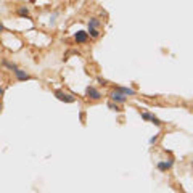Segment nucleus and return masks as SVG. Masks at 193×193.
<instances>
[{
    "label": "nucleus",
    "instance_id": "nucleus-19",
    "mask_svg": "<svg viewBox=\"0 0 193 193\" xmlns=\"http://www.w3.org/2000/svg\"><path fill=\"white\" fill-rule=\"evenodd\" d=\"M3 31H5V26L2 24V21H0V32H3Z\"/></svg>",
    "mask_w": 193,
    "mask_h": 193
},
{
    "label": "nucleus",
    "instance_id": "nucleus-11",
    "mask_svg": "<svg viewBox=\"0 0 193 193\" xmlns=\"http://www.w3.org/2000/svg\"><path fill=\"white\" fill-rule=\"evenodd\" d=\"M2 65H3L5 68H8V69H11V71H15V69H16V68H18V66L15 65V63H10V61H7L5 58H3V60H2Z\"/></svg>",
    "mask_w": 193,
    "mask_h": 193
},
{
    "label": "nucleus",
    "instance_id": "nucleus-12",
    "mask_svg": "<svg viewBox=\"0 0 193 193\" xmlns=\"http://www.w3.org/2000/svg\"><path fill=\"white\" fill-rule=\"evenodd\" d=\"M150 122H151V124H155L156 127H161V126H163V121H159V119H158V118H156L155 114H151V116H150Z\"/></svg>",
    "mask_w": 193,
    "mask_h": 193
},
{
    "label": "nucleus",
    "instance_id": "nucleus-16",
    "mask_svg": "<svg viewBox=\"0 0 193 193\" xmlns=\"http://www.w3.org/2000/svg\"><path fill=\"white\" fill-rule=\"evenodd\" d=\"M97 81H98V84H102V85H108V81H106V79H103V77H98V79H97Z\"/></svg>",
    "mask_w": 193,
    "mask_h": 193
},
{
    "label": "nucleus",
    "instance_id": "nucleus-15",
    "mask_svg": "<svg viewBox=\"0 0 193 193\" xmlns=\"http://www.w3.org/2000/svg\"><path fill=\"white\" fill-rule=\"evenodd\" d=\"M79 119H81V122H85V113H84V111L79 113Z\"/></svg>",
    "mask_w": 193,
    "mask_h": 193
},
{
    "label": "nucleus",
    "instance_id": "nucleus-7",
    "mask_svg": "<svg viewBox=\"0 0 193 193\" xmlns=\"http://www.w3.org/2000/svg\"><path fill=\"white\" fill-rule=\"evenodd\" d=\"M114 90H119L121 93H124L126 97H135L137 92L134 89H129V87H121V85H114Z\"/></svg>",
    "mask_w": 193,
    "mask_h": 193
},
{
    "label": "nucleus",
    "instance_id": "nucleus-13",
    "mask_svg": "<svg viewBox=\"0 0 193 193\" xmlns=\"http://www.w3.org/2000/svg\"><path fill=\"white\" fill-rule=\"evenodd\" d=\"M108 108H110V110H113V111H122V110H121L119 106H118V103L111 102V100H110V102H108Z\"/></svg>",
    "mask_w": 193,
    "mask_h": 193
},
{
    "label": "nucleus",
    "instance_id": "nucleus-6",
    "mask_svg": "<svg viewBox=\"0 0 193 193\" xmlns=\"http://www.w3.org/2000/svg\"><path fill=\"white\" fill-rule=\"evenodd\" d=\"M74 40L77 42V44H87V40H89L87 31H77V32L74 34Z\"/></svg>",
    "mask_w": 193,
    "mask_h": 193
},
{
    "label": "nucleus",
    "instance_id": "nucleus-9",
    "mask_svg": "<svg viewBox=\"0 0 193 193\" xmlns=\"http://www.w3.org/2000/svg\"><path fill=\"white\" fill-rule=\"evenodd\" d=\"M87 34H89V37H92V39H98L100 37V31L97 28H89Z\"/></svg>",
    "mask_w": 193,
    "mask_h": 193
},
{
    "label": "nucleus",
    "instance_id": "nucleus-18",
    "mask_svg": "<svg viewBox=\"0 0 193 193\" xmlns=\"http://www.w3.org/2000/svg\"><path fill=\"white\" fill-rule=\"evenodd\" d=\"M3 93H5V87L0 85V97H3Z\"/></svg>",
    "mask_w": 193,
    "mask_h": 193
},
{
    "label": "nucleus",
    "instance_id": "nucleus-8",
    "mask_svg": "<svg viewBox=\"0 0 193 193\" xmlns=\"http://www.w3.org/2000/svg\"><path fill=\"white\" fill-rule=\"evenodd\" d=\"M16 15H18L20 18H31V15H29V8H28V7H18Z\"/></svg>",
    "mask_w": 193,
    "mask_h": 193
},
{
    "label": "nucleus",
    "instance_id": "nucleus-20",
    "mask_svg": "<svg viewBox=\"0 0 193 193\" xmlns=\"http://www.w3.org/2000/svg\"><path fill=\"white\" fill-rule=\"evenodd\" d=\"M0 111H2V102H0Z\"/></svg>",
    "mask_w": 193,
    "mask_h": 193
},
{
    "label": "nucleus",
    "instance_id": "nucleus-1",
    "mask_svg": "<svg viewBox=\"0 0 193 193\" xmlns=\"http://www.w3.org/2000/svg\"><path fill=\"white\" fill-rule=\"evenodd\" d=\"M108 97H110L111 102L118 103V105H119V103H126V102H127V97H126L124 93H121L119 90H114V89H113V92H111Z\"/></svg>",
    "mask_w": 193,
    "mask_h": 193
},
{
    "label": "nucleus",
    "instance_id": "nucleus-2",
    "mask_svg": "<svg viewBox=\"0 0 193 193\" xmlns=\"http://www.w3.org/2000/svg\"><path fill=\"white\" fill-rule=\"evenodd\" d=\"M55 97H56L60 102H65V103H74L76 102V98H74L73 95L65 93L63 90H55Z\"/></svg>",
    "mask_w": 193,
    "mask_h": 193
},
{
    "label": "nucleus",
    "instance_id": "nucleus-5",
    "mask_svg": "<svg viewBox=\"0 0 193 193\" xmlns=\"http://www.w3.org/2000/svg\"><path fill=\"white\" fill-rule=\"evenodd\" d=\"M172 164H174V159H169V161H159L156 164V167H158V171L159 172H167L169 169L172 167Z\"/></svg>",
    "mask_w": 193,
    "mask_h": 193
},
{
    "label": "nucleus",
    "instance_id": "nucleus-10",
    "mask_svg": "<svg viewBox=\"0 0 193 193\" xmlns=\"http://www.w3.org/2000/svg\"><path fill=\"white\" fill-rule=\"evenodd\" d=\"M100 24H102V23H100L98 18H90V20H89V28H97L98 29Z\"/></svg>",
    "mask_w": 193,
    "mask_h": 193
},
{
    "label": "nucleus",
    "instance_id": "nucleus-4",
    "mask_svg": "<svg viewBox=\"0 0 193 193\" xmlns=\"http://www.w3.org/2000/svg\"><path fill=\"white\" fill-rule=\"evenodd\" d=\"M85 95H87V97H89L90 100H100V98H102V93H100V92L97 90L95 87H92V85H89V87L85 89Z\"/></svg>",
    "mask_w": 193,
    "mask_h": 193
},
{
    "label": "nucleus",
    "instance_id": "nucleus-3",
    "mask_svg": "<svg viewBox=\"0 0 193 193\" xmlns=\"http://www.w3.org/2000/svg\"><path fill=\"white\" fill-rule=\"evenodd\" d=\"M13 73H15V76H16V81H18V82H24V81H31V79H32L28 73H26V71L20 69V68H16V69L13 71Z\"/></svg>",
    "mask_w": 193,
    "mask_h": 193
},
{
    "label": "nucleus",
    "instance_id": "nucleus-17",
    "mask_svg": "<svg viewBox=\"0 0 193 193\" xmlns=\"http://www.w3.org/2000/svg\"><path fill=\"white\" fill-rule=\"evenodd\" d=\"M158 137H159V135H155V137H151V139H150V143H156V142H158Z\"/></svg>",
    "mask_w": 193,
    "mask_h": 193
},
{
    "label": "nucleus",
    "instance_id": "nucleus-14",
    "mask_svg": "<svg viewBox=\"0 0 193 193\" xmlns=\"http://www.w3.org/2000/svg\"><path fill=\"white\" fill-rule=\"evenodd\" d=\"M150 116H151V113L143 111V113H142V119H143V121H150Z\"/></svg>",
    "mask_w": 193,
    "mask_h": 193
}]
</instances>
